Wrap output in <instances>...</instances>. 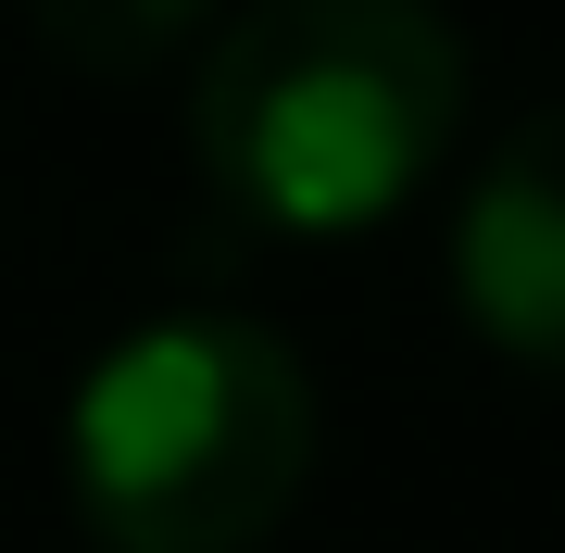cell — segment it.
Listing matches in <instances>:
<instances>
[{
	"instance_id": "277c9868",
	"label": "cell",
	"mask_w": 565,
	"mask_h": 553,
	"mask_svg": "<svg viewBox=\"0 0 565 553\" xmlns=\"http://www.w3.org/2000/svg\"><path fill=\"white\" fill-rule=\"evenodd\" d=\"M25 13H39V39L76 63V76L114 88V76H151L163 51H189L226 0H25Z\"/></svg>"
},
{
	"instance_id": "3957f363",
	"label": "cell",
	"mask_w": 565,
	"mask_h": 553,
	"mask_svg": "<svg viewBox=\"0 0 565 553\" xmlns=\"http://www.w3.org/2000/svg\"><path fill=\"white\" fill-rule=\"evenodd\" d=\"M452 289L490 352L565 377V102H541L478 164V189L452 214Z\"/></svg>"
},
{
	"instance_id": "6da1fadb",
	"label": "cell",
	"mask_w": 565,
	"mask_h": 553,
	"mask_svg": "<svg viewBox=\"0 0 565 553\" xmlns=\"http://www.w3.org/2000/svg\"><path fill=\"white\" fill-rule=\"evenodd\" d=\"M465 126V39L427 0H252L202 51L189 151L239 214L340 240L403 214Z\"/></svg>"
},
{
	"instance_id": "7a4b0ae2",
	"label": "cell",
	"mask_w": 565,
	"mask_h": 553,
	"mask_svg": "<svg viewBox=\"0 0 565 553\" xmlns=\"http://www.w3.org/2000/svg\"><path fill=\"white\" fill-rule=\"evenodd\" d=\"M63 466L114 553H252L315 478V377L252 315H163L88 365Z\"/></svg>"
}]
</instances>
